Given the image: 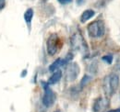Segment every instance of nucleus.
Listing matches in <instances>:
<instances>
[{
  "label": "nucleus",
  "instance_id": "1",
  "mask_svg": "<svg viewBox=\"0 0 120 112\" xmlns=\"http://www.w3.org/2000/svg\"><path fill=\"white\" fill-rule=\"evenodd\" d=\"M119 85V76L116 74H109L104 78L103 87L105 95L107 97H112L117 90Z\"/></svg>",
  "mask_w": 120,
  "mask_h": 112
},
{
  "label": "nucleus",
  "instance_id": "2",
  "mask_svg": "<svg viewBox=\"0 0 120 112\" xmlns=\"http://www.w3.org/2000/svg\"><path fill=\"white\" fill-rule=\"evenodd\" d=\"M70 45L71 48L75 51L79 52L83 55H87L89 53V48L86 41L80 33H75L70 38Z\"/></svg>",
  "mask_w": 120,
  "mask_h": 112
},
{
  "label": "nucleus",
  "instance_id": "3",
  "mask_svg": "<svg viewBox=\"0 0 120 112\" xmlns=\"http://www.w3.org/2000/svg\"><path fill=\"white\" fill-rule=\"evenodd\" d=\"M88 34L90 38H101L105 35V27L103 20L98 19L92 21L87 27Z\"/></svg>",
  "mask_w": 120,
  "mask_h": 112
},
{
  "label": "nucleus",
  "instance_id": "4",
  "mask_svg": "<svg viewBox=\"0 0 120 112\" xmlns=\"http://www.w3.org/2000/svg\"><path fill=\"white\" fill-rule=\"evenodd\" d=\"M59 37L56 33H53L48 37L46 41V50L49 55L53 56L57 52L59 49Z\"/></svg>",
  "mask_w": 120,
  "mask_h": 112
},
{
  "label": "nucleus",
  "instance_id": "5",
  "mask_svg": "<svg viewBox=\"0 0 120 112\" xmlns=\"http://www.w3.org/2000/svg\"><path fill=\"white\" fill-rule=\"evenodd\" d=\"M42 85H43V88L45 90V94H44V97H43V99H42V102H43L45 107L49 108L56 101V94L50 88V86H49V84H47V82H42Z\"/></svg>",
  "mask_w": 120,
  "mask_h": 112
},
{
  "label": "nucleus",
  "instance_id": "6",
  "mask_svg": "<svg viewBox=\"0 0 120 112\" xmlns=\"http://www.w3.org/2000/svg\"><path fill=\"white\" fill-rule=\"evenodd\" d=\"M79 74V66L77 63H71L66 69V78L68 82H73Z\"/></svg>",
  "mask_w": 120,
  "mask_h": 112
},
{
  "label": "nucleus",
  "instance_id": "7",
  "mask_svg": "<svg viewBox=\"0 0 120 112\" xmlns=\"http://www.w3.org/2000/svg\"><path fill=\"white\" fill-rule=\"evenodd\" d=\"M109 106V99L107 98H98L95 99L93 106H92V110L94 112H105L106 108Z\"/></svg>",
  "mask_w": 120,
  "mask_h": 112
},
{
  "label": "nucleus",
  "instance_id": "8",
  "mask_svg": "<svg viewBox=\"0 0 120 112\" xmlns=\"http://www.w3.org/2000/svg\"><path fill=\"white\" fill-rule=\"evenodd\" d=\"M68 62L66 59L58 58V59H56L52 64H50V66H49V71L54 73L55 71L58 70L61 66H64V65H66V64H68Z\"/></svg>",
  "mask_w": 120,
  "mask_h": 112
},
{
  "label": "nucleus",
  "instance_id": "9",
  "mask_svg": "<svg viewBox=\"0 0 120 112\" xmlns=\"http://www.w3.org/2000/svg\"><path fill=\"white\" fill-rule=\"evenodd\" d=\"M61 77H62V72L61 70H56L55 71L54 73H53V74L51 75V77L48 79V81H47V84H56V83H58L60 81V79H61Z\"/></svg>",
  "mask_w": 120,
  "mask_h": 112
},
{
  "label": "nucleus",
  "instance_id": "10",
  "mask_svg": "<svg viewBox=\"0 0 120 112\" xmlns=\"http://www.w3.org/2000/svg\"><path fill=\"white\" fill-rule=\"evenodd\" d=\"M95 15V11L92 9H87L85 10L81 16H80V22L81 23H85L86 21H88L89 19H90L93 16Z\"/></svg>",
  "mask_w": 120,
  "mask_h": 112
},
{
  "label": "nucleus",
  "instance_id": "11",
  "mask_svg": "<svg viewBox=\"0 0 120 112\" xmlns=\"http://www.w3.org/2000/svg\"><path fill=\"white\" fill-rule=\"evenodd\" d=\"M33 15H34V12H33L32 8H28L24 13V20H25V22L27 23L28 26H30L31 24V20H32Z\"/></svg>",
  "mask_w": 120,
  "mask_h": 112
},
{
  "label": "nucleus",
  "instance_id": "12",
  "mask_svg": "<svg viewBox=\"0 0 120 112\" xmlns=\"http://www.w3.org/2000/svg\"><path fill=\"white\" fill-rule=\"evenodd\" d=\"M90 80H91V77H90V75H87V74L84 75V76L82 77V79H81V82H80V87H81V88L84 87L86 84L90 82Z\"/></svg>",
  "mask_w": 120,
  "mask_h": 112
},
{
  "label": "nucleus",
  "instance_id": "13",
  "mask_svg": "<svg viewBox=\"0 0 120 112\" xmlns=\"http://www.w3.org/2000/svg\"><path fill=\"white\" fill-rule=\"evenodd\" d=\"M102 60L105 62L106 63H108V64H111L112 63H113V60H114V57L112 54H107V55H105L102 57Z\"/></svg>",
  "mask_w": 120,
  "mask_h": 112
},
{
  "label": "nucleus",
  "instance_id": "14",
  "mask_svg": "<svg viewBox=\"0 0 120 112\" xmlns=\"http://www.w3.org/2000/svg\"><path fill=\"white\" fill-rule=\"evenodd\" d=\"M61 5H68V4H70L73 0H57Z\"/></svg>",
  "mask_w": 120,
  "mask_h": 112
},
{
  "label": "nucleus",
  "instance_id": "15",
  "mask_svg": "<svg viewBox=\"0 0 120 112\" xmlns=\"http://www.w3.org/2000/svg\"><path fill=\"white\" fill-rule=\"evenodd\" d=\"M6 6V0H0V10L3 9Z\"/></svg>",
  "mask_w": 120,
  "mask_h": 112
},
{
  "label": "nucleus",
  "instance_id": "16",
  "mask_svg": "<svg viewBox=\"0 0 120 112\" xmlns=\"http://www.w3.org/2000/svg\"><path fill=\"white\" fill-rule=\"evenodd\" d=\"M107 112H120V108H116V109H113V110H109V111Z\"/></svg>",
  "mask_w": 120,
  "mask_h": 112
},
{
  "label": "nucleus",
  "instance_id": "17",
  "mask_svg": "<svg viewBox=\"0 0 120 112\" xmlns=\"http://www.w3.org/2000/svg\"><path fill=\"white\" fill-rule=\"evenodd\" d=\"M83 1L84 0H77V4L78 5H82L83 4Z\"/></svg>",
  "mask_w": 120,
  "mask_h": 112
},
{
  "label": "nucleus",
  "instance_id": "18",
  "mask_svg": "<svg viewBox=\"0 0 120 112\" xmlns=\"http://www.w3.org/2000/svg\"><path fill=\"white\" fill-rule=\"evenodd\" d=\"M25 74H27V70H24V71H23V73L21 74V76H22V77H24V76H25V75H24Z\"/></svg>",
  "mask_w": 120,
  "mask_h": 112
},
{
  "label": "nucleus",
  "instance_id": "19",
  "mask_svg": "<svg viewBox=\"0 0 120 112\" xmlns=\"http://www.w3.org/2000/svg\"><path fill=\"white\" fill-rule=\"evenodd\" d=\"M55 112H60V111H55Z\"/></svg>",
  "mask_w": 120,
  "mask_h": 112
}]
</instances>
